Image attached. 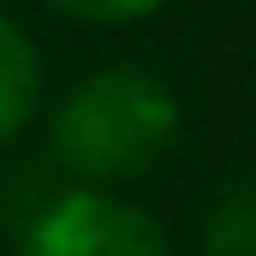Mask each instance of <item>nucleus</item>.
Here are the masks:
<instances>
[{
	"label": "nucleus",
	"instance_id": "7ed1b4c3",
	"mask_svg": "<svg viewBox=\"0 0 256 256\" xmlns=\"http://www.w3.org/2000/svg\"><path fill=\"white\" fill-rule=\"evenodd\" d=\"M36 96H42V60H36V42H30L24 24L0 6V143L36 114Z\"/></svg>",
	"mask_w": 256,
	"mask_h": 256
},
{
	"label": "nucleus",
	"instance_id": "20e7f679",
	"mask_svg": "<svg viewBox=\"0 0 256 256\" xmlns=\"http://www.w3.org/2000/svg\"><path fill=\"white\" fill-rule=\"evenodd\" d=\"M202 256H256V191L250 173H232L202 214Z\"/></svg>",
	"mask_w": 256,
	"mask_h": 256
},
{
	"label": "nucleus",
	"instance_id": "39448f33",
	"mask_svg": "<svg viewBox=\"0 0 256 256\" xmlns=\"http://www.w3.org/2000/svg\"><path fill=\"white\" fill-rule=\"evenodd\" d=\"M48 6H60L66 18H84V24H137L161 12L167 0H48Z\"/></svg>",
	"mask_w": 256,
	"mask_h": 256
},
{
	"label": "nucleus",
	"instance_id": "f03ea898",
	"mask_svg": "<svg viewBox=\"0 0 256 256\" xmlns=\"http://www.w3.org/2000/svg\"><path fill=\"white\" fill-rule=\"evenodd\" d=\"M24 256H173V244L126 196L66 191L30 220Z\"/></svg>",
	"mask_w": 256,
	"mask_h": 256
},
{
	"label": "nucleus",
	"instance_id": "f257e3e1",
	"mask_svg": "<svg viewBox=\"0 0 256 256\" xmlns=\"http://www.w3.org/2000/svg\"><path fill=\"white\" fill-rule=\"evenodd\" d=\"M179 137V96L143 66L90 72L54 114V155L90 185L149 173Z\"/></svg>",
	"mask_w": 256,
	"mask_h": 256
}]
</instances>
